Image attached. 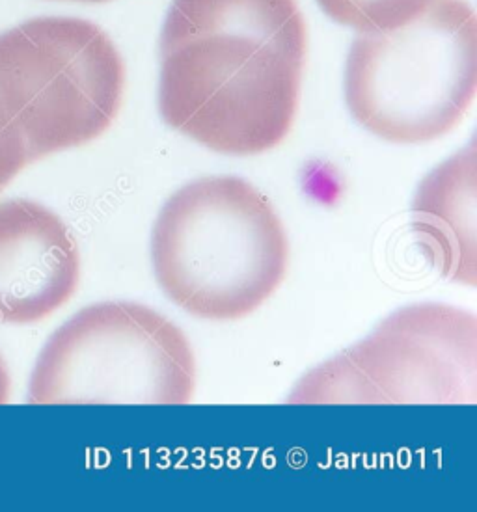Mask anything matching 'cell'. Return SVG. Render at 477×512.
Instances as JSON below:
<instances>
[{
    "instance_id": "obj_11",
    "label": "cell",
    "mask_w": 477,
    "mask_h": 512,
    "mask_svg": "<svg viewBox=\"0 0 477 512\" xmlns=\"http://www.w3.org/2000/svg\"><path fill=\"white\" fill-rule=\"evenodd\" d=\"M10 388H12V380H10V373H8V365L0 354V405L10 401Z\"/></svg>"
},
{
    "instance_id": "obj_2",
    "label": "cell",
    "mask_w": 477,
    "mask_h": 512,
    "mask_svg": "<svg viewBox=\"0 0 477 512\" xmlns=\"http://www.w3.org/2000/svg\"><path fill=\"white\" fill-rule=\"evenodd\" d=\"M159 287L181 310L237 321L286 278L289 243L273 203L245 179L202 177L174 192L151 231Z\"/></svg>"
},
{
    "instance_id": "obj_7",
    "label": "cell",
    "mask_w": 477,
    "mask_h": 512,
    "mask_svg": "<svg viewBox=\"0 0 477 512\" xmlns=\"http://www.w3.org/2000/svg\"><path fill=\"white\" fill-rule=\"evenodd\" d=\"M79 282L81 252L66 222L32 200L0 202V323H40Z\"/></svg>"
},
{
    "instance_id": "obj_1",
    "label": "cell",
    "mask_w": 477,
    "mask_h": 512,
    "mask_svg": "<svg viewBox=\"0 0 477 512\" xmlns=\"http://www.w3.org/2000/svg\"><path fill=\"white\" fill-rule=\"evenodd\" d=\"M306 53L297 0H172L159 40V112L211 151H271L295 122Z\"/></svg>"
},
{
    "instance_id": "obj_9",
    "label": "cell",
    "mask_w": 477,
    "mask_h": 512,
    "mask_svg": "<svg viewBox=\"0 0 477 512\" xmlns=\"http://www.w3.org/2000/svg\"><path fill=\"white\" fill-rule=\"evenodd\" d=\"M433 0H317L325 14L358 32L401 27L422 14Z\"/></svg>"
},
{
    "instance_id": "obj_5",
    "label": "cell",
    "mask_w": 477,
    "mask_h": 512,
    "mask_svg": "<svg viewBox=\"0 0 477 512\" xmlns=\"http://www.w3.org/2000/svg\"><path fill=\"white\" fill-rule=\"evenodd\" d=\"M196 360L181 328L135 302H101L62 324L40 352L32 405H187Z\"/></svg>"
},
{
    "instance_id": "obj_4",
    "label": "cell",
    "mask_w": 477,
    "mask_h": 512,
    "mask_svg": "<svg viewBox=\"0 0 477 512\" xmlns=\"http://www.w3.org/2000/svg\"><path fill=\"white\" fill-rule=\"evenodd\" d=\"M123 90L122 56L90 21L36 17L0 34V103L25 138L28 162L107 133Z\"/></svg>"
},
{
    "instance_id": "obj_6",
    "label": "cell",
    "mask_w": 477,
    "mask_h": 512,
    "mask_svg": "<svg viewBox=\"0 0 477 512\" xmlns=\"http://www.w3.org/2000/svg\"><path fill=\"white\" fill-rule=\"evenodd\" d=\"M476 399V315L416 304L300 378L287 403L474 405Z\"/></svg>"
},
{
    "instance_id": "obj_3",
    "label": "cell",
    "mask_w": 477,
    "mask_h": 512,
    "mask_svg": "<svg viewBox=\"0 0 477 512\" xmlns=\"http://www.w3.org/2000/svg\"><path fill=\"white\" fill-rule=\"evenodd\" d=\"M476 90L477 17L468 0H433L401 27L360 32L347 54V107L392 144L448 135Z\"/></svg>"
},
{
    "instance_id": "obj_8",
    "label": "cell",
    "mask_w": 477,
    "mask_h": 512,
    "mask_svg": "<svg viewBox=\"0 0 477 512\" xmlns=\"http://www.w3.org/2000/svg\"><path fill=\"white\" fill-rule=\"evenodd\" d=\"M476 144L423 177L412 203V230L423 252L451 282L476 285Z\"/></svg>"
},
{
    "instance_id": "obj_12",
    "label": "cell",
    "mask_w": 477,
    "mask_h": 512,
    "mask_svg": "<svg viewBox=\"0 0 477 512\" xmlns=\"http://www.w3.org/2000/svg\"><path fill=\"white\" fill-rule=\"evenodd\" d=\"M73 2H90V4H99V2H107V0H73Z\"/></svg>"
},
{
    "instance_id": "obj_10",
    "label": "cell",
    "mask_w": 477,
    "mask_h": 512,
    "mask_svg": "<svg viewBox=\"0 0 477 512\" xmlns=\"http://www.w3.org/2000/svg\"><path fill=\"white\" fill-rule=\"evenodd\" d=\"M25 138L0 103V192L28 166Z\"/></svg>"
}]
</instances>
